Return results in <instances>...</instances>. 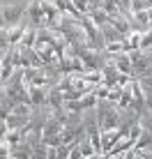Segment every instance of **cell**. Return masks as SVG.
I'll return each mask as SVG.
<instances>
[{
    "label": "cell",
    "instance_id": "obj_1",
    "mask_svg": "<svg viewBox=\"0 0 152 159\" xmlns=\"http://www.w3.org/2000/svg\"><path fill=\"white\" fill-rule=\"evenodd\" d=\"M21 12H23L21 7H14V5H5V7H2V21H5V23H12V21H16V19L21 16Z\"/></svg>",
    "mask_w": 152,
    "mask_h": 159
}]
</instances>
